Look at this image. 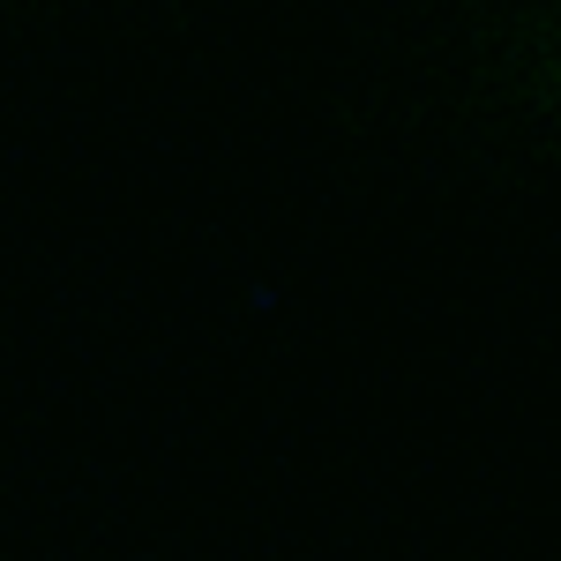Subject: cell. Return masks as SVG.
<instances>
[{"label":"cell","instance_id":"6da1fadb","mask_svg":"<svg viewBox=\"0 0 561 561\" xmlns=\"http://www.w3.org/2000/svg\"><path fill=\"white\" fill-rule=\"evenodd\" d=\"M442 128L494 173L561 165V0L457 8L420 53Z\"/></svg>","mask_w":561,"mask_h":561}]
</instances>
